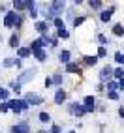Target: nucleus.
<instances>
[{"label":"nucleus","instance_id":"40","mask_svg":"<svg viewBox=\"0 0 124 133\" xmlns=\"http://www.w3.org/2000/svg\"><path fill=\"white\" fill-rule=\"evenodd\" d=\"M120 62H124V55H122V58H120Z\"/></svg>","mask_w":124,"mask_h":133},{"label":"nucleus","instance_id":"28","mask_svg":"<svg viewBox=\"0 0 124 133\" xmlns=\"http://www.w3.org/2000/svg\"><path fill=\"white\" fill-rule=\"evenodd\" d=\"M107 55V51H105V47H100V51H98V56H105Z\"/></svg>","mask_w":124,"mask_h":133},{"label":"nucleus","instance_id":"2","mask_svg":"<svg viewBox=\"0 0 124 133\" xmlns=\"http://www.w3.org/2000/svg\"><path fill=\"white\" fill-rule=\"evenodd\" d=\"M43 99H41V97L40 96H36V94H26V103H32V105H38V103H41Z\"/></svg>","mask_w":124,"mask_h":133},{"label":"nucleus","instance_id":"24","mask_svg":"<svg viewBox=\"0 0 124 133\" xmlns=\"http://www.w3.org/2000/svg\"><path fill=\"white\" fill-rule=\"evenodd\" d=\"M40 120H41V122H49V120H51V116H49L47 112H41V114H40Z\"/></svg>","mask_w":124,"mask_h":133},{"label":"nucleus","instance_id":"19","mask_svg":"<svg viewBox=\"0 0 124 133\" xmlns=\"http://www.w3.org/2000/svg\"><path fill=\"white\" fill-rule=\"evenodd\" d=\"M34 55H36V58H38L40 62H43V60H45V52H43L41 49H40V51H36V52H34Z\"/></svg>","mask_w":124,"mask_h":133},{"label":"nucleus","instance_id":"9","mask_svg":"<svg viewBox=\"0 0 124 133\" xmlns=\"http://www.w3.org/2000/svg\"><path fill=\"white\" fill-rule=\"evenodd\" d=\"M64 99H66V92H64V90H57V94H55V101H57V103H62Z\"/></svg>","mask_w":124,"mask_h":133},{"label":"nucleus","instance_id":"34","mask_svg":"<svg viewBox=\"0 0 124 133\" xmlns=\"http://www.w3.org/2000/svg\"><path fill=\"white\" fill-rule=\"evenodd\" d=\"M0 109H2V112H6V111H10V107H8V103H4L2 107H0Z\"/></svg>","mask_w":124,"mask_h":133},{"label":"nucleus","instance_id":"22","mask_svg":"<svg viewBox=\"0 0 124 133\" xmlns=\"http://www.w3.org/2000/svg\"><path fill=\"white\" fill-rule=\"evenodd\" d=\"M8 96H10V94H8L6 88H0V99H8Z\"/></svg>","mask_w":124,"mask_h":133},{"label":"nucleus","instance_id":"30","mask_svg":"<svg viewBox=\"0 0 124 133\" xmlns=\"http://www.w3.org/2000/svg\"><path fill=\"white\" fill-rule=\"evenodd\" d=\"M83 23V17H77V19L73 21V26H79V24H81Z\"/></svg>","mask_w":124,"mask_h":133},{"label":"nucleus","instance_id":"18","mask_svg":"<svg viewBox=\"0 0 124 133\" xmlns=\"http://www.w3.org/2000/svg\"><path fill=\"white\" fill-rule=\"evenodd\" d=\"M28 55H30V49H26V47H21V49H19V56H21V58H26Z\"/></svg>","mask_w":124,"mask_h":133},{"label":"nucleus","instance_id":"6","mask_svg":"<svg viewBox=\"0 0 124 133\" xmlns=\"http://www.w3.org/2000/svg\"><path fill=\"white\" fill-rule=\"evenodd\" d=\"M30 129H28V126L26 124H19V126H13V129H11V133H28Z\"/></svg>","mask_w":124,"mask_h":133},{"label":"nucleus","instance_id":"13","mask_svg":"<svg viewBox=\"0 0 124 133\" xmlns=\"http://www.w3.org/2000/svg\"><path fill=\"white\" fill-rule=\"evenodd\" d=\"M47 28H49V26H47V23H36V30H40V32H47Z\"/></svg>","mask_w":124,"mask_h":133},{"label":"nucleus","instance_id":"36","mask_svg":"<svg viewBox=\"0 0 124 133\" xmlns=\"http://www.w3.org/2000/svg\"><path fill=\"white\" fill-rule=\"evenodd\" d=\"M51 131H53V133H58V131H60V128H58V126H53V129H51Z\"/></svg>","mask_w":124,"mask_h":133},{"label":"nucleus","instance_id":"21","mask_svg":"<svg viewBox=\"0 0 124 133\" xmlns=\"http://www.w3.org/2000/svg\"><path fill=\"white\" fill-rule=\"evenodd\" d=\"M88 4H90V6L94 8V10H100V8H102V2H100V0H90Z\"/></svg>","mask_w":124,"mask_h":133},{"label":"nucleus","instance_id":"5","mask_svg":"<svg viewBox=\"0 0 124 133\" xmlns=\"http://www.w3.org/2000/svg\"><path fill=\"white\" fill-rule=\"evenodd\" d=\"M34 75H36V69H26V71H24V73H23L19 79H21V81L24 83V81H30V79H32Z\"/></svg>","mask_w":124,"mask_h":133},{"label":"nucleus","instance_id":"7","mask_svg":"<svg viewBox=\"0 0 124 133\" xmlns=\"http://www.w3.org/2000/svg\"><path fill=\"white\" fill-rule=\"evenodd\" d=\"M72 112H73V114H77V116H81V114H85V112H86V109H85V107H81V105H77V103H73V105H72Z\"/></svg>","mask_w":124,"mask_h":133},{"label":"nucleus","instance_id":"29","mask_svg":"<svg viewBox=\"0 0 124 133\" xmlns=\"http://www.w3.org/2000/svg\"><path fill=\"white\" fill-rule=\"evenodd\" d=\"M51 83H57V84H60V83H62V77H58V75H57V77H53V81H51Z\"/></svg>","mask_w":124,"mask_h":133},{"label":"nucleus","instance_id":"27","mask_svg":"<svg viewBox=\"0 0 124 133\" xmlns=\"http://www.w3.org/2000/svg\"><path fill=\"white\" fill-rule=\"evenodd\" d=\"M55 24L58 26V28L62 30V28H64V23H62V19H55Z\"/></svg>","mask_w":124,"mask_h":133},{"label":"nucleus","instance_id":"8","mask_svg":"<svg viewBox=\"0 0 124 133\" xmlns=\"http://www.w3.org/2000/svg\"><path fill=\"white\" fill-rule=\"evenodd\" d=\"M111 73H113V69H111V68H103V69H102V73H100V79H102V81H107V79L111 77Z\"/></svg>","mask_w":124,"mask_h":133},{"label":"nucleus","instance_id":"39","mask_svg":"<svg viewBox=\"0 0 124 133\" xmlns=\"http://www.w3.org/2000/svg\"><path fill=\"white\" fill-rule=\"evenodd\" d=\"M119 114H120V116L124 118V109H120V111H119Z\"/></svg>","mask_w":124,"mask_h":133},{"label":"nucleus","instance_id":"3","mask_svg":"<svg viewBox=\"0 0 124 133\" xmlns=\"http://www.w3.org/2000/svg\"><path fill=\"white\" fill-rule=\"evenodd\" d=\"M62 8H64V4H62V2H53L51 8H49V15H55V13L62 11Z\"/></svg>","mask_w":124,"mask_h":133},{"label":"nucleus","instance_id":"33","mask_svg":"<svg viewBox=\"0 0 124 133\" xmlns=\"http://www.w3.org/2000/svg\"><path fill=\"white\" fill-rule=\"evenodd\" d=\"M13 90H15V92H19V90H21V84H19V83H15V84H13Z\"/></svg>","mask_w":124,"mask_h":133},{"label":"nucleus","instance_id":"41","mask_svg":"<svg viewBox=\"0 0 124 133\" xmlns=\"http://www.w3.org/2000/svg\"><path fill=\"white\" fill-rule=\"evenodd\" d=\"M38 133H47V131H38Z\"/></svg>","mask_w":124,"mask_h":133},{"label":"nucleus","instance_id":"11","mask_svg":"<svg viewBox=\"0 0 124 133\" xmlns=\"http://www.w3.org/2000/svg\"><path fill=\"white\" fill-rule=\"evenodd\" d=\"M113 11H115V8H111L109 11H103V13H102V21H103V23L111 21V15H113Z\"/></svg>","mask_w":124,"mask_h":133},{"label":"nucleus","instance_id":"20","mask_svg":"<svg viewBox=\"0 0 124 133\" xmlns=\"http://www.w3.org/2000/svg\"><path fill=\"white\" fill-rule=\"evenodd\" d=\"M113 73H115V77H117V79H119V81H120V79L124 77V71H122V68H117V69H115V71H113Z\"/></svg>","mask_w":124,"mask_h":133},{"label":"nucleus","instance_id":"37","mask_svg":"<svg viewBox=\"0 0 124 133\" xmlns=\"http://www.w3.org/2000/svg\"><path fill=\"white\" fill-rule=\"evenodd\" d=\"M98 39H100L102 43H105V36H103V34H100V36H98Z\"/></svg>","mask_w":124,"mask_h":133},{"label":"nucleus","instance_id":"26","mask_svg":"<svg viewBox=\"0 0 124 133\" xmlns=\"http://www.w3.org/2000/svg\"><path fill=\"white\" fill-rule=\"evenodd\" d=\"M24 109H28V103H26V101H19V111H24Z\"/></svg>","mask_w":124,"mask_h":133},{"label":"nucleus","instance_id":"4","mask_svg":"<svg viewBox=\"0 0 124 133\" xmlns=\"http://www.w3.org/2000/svg\"><path fill=\"white\" fill-rule=\"evenodd\" d=\"M4 66H6V68H11V66L21 68V60H19V58H6V60H4Z\"/></svg>","mask_w":124,"mask_h":133},{"label":"nucleus","instance_id":"10","mask_svg":"<svg viewBox=\"0 0 124 133\" xmlns=\"http://www.w3.org/2000/svg\"><path fill=\"white\" fill-rule=\"evenodd\" d=\"M113 34L115 36H124V26L122 24H115L113 26Z\"/></svg>","mask_w":124,"mask_h":133},{"label":"nucleus","instance_id":"1","mask_svg":"<svg viewBox=\"0 0 124 133\" xmlns=\"http://www.w3.org/2000/svg\"><path fill=\"white\" fill-rule=\"evenodd\" d=\"M6 26H13V24H19L21 23V19H19V17H17V13L15 11H10V13H8L6 15Z\"/></svg>","mask_w":124,"mask_h":133},{"label":"nucleus","instance_id":"16","mask_svg":"<svg viewBox=\"0 0 124 133\" xmlns=\"http://www.w3.org/2000/svg\"><path fill=\"white\" fill-rule=\"evenodd\" d=\"M60 62H66V64H70V52H68V51L60 52Z\"/></svg>","mask_w":124,"mask_h":133},{"label":"nucleus","instance_id":"35","mask_svg":"<svg viewBox=\"0 0 124 133\" xmlns=\"http://www.w3.org/2000/svg\"><path fill=\"white\" fill-rule=\"evenodd\" d=\"M120 58H122V55H120V52H117V55H115V60H117V62H120Z\"/></svg>","mask_w":124,"mask_h":133},{"label":"nucleus","instance_id":"17","mask_svg":"<svg viewBox=\"0 0 124 133\" xmlns=\"http://www.w3.org/2000/svg\"><path fill=\"white\" fill-rule=\"evenodd\" d=\"M66 71H70V73H79V68H77L75 64H68V66H66Z\"/></svg>","mask_w":124,"mask_h":133},{"label":"nucleus","instance_id":"14","mask_svg":"<svg viewBox=\"0 0 124 133\" xmlns=\"http://www.w3.org/2000/svg\"><path fill=\"white\" fill-rule=\"evenodd\" d=\"M8 107L13 109L15 112H21V111H19V101H17V99H15V101H10V103H8Z\"/></svg>","mask_w":124,"mask_h":133},{"label":"nucleus","instance_id":"38","mask_svg":"<svg viewBox=\"0 0 124 133\" xmlns=\"http://www.w3.org/2000/svg\"><path fill=\"white\" fill-rule=\"evenodd\" d=\"M119 86H120V88H124V77H122L120 81H119Z\"/></svg>","mask_w":124,"mask_h":133},{"label":"nucleus","instance_id":"31","mask_svg":"<svg viewBox=\"0 0 124 133\" xmlns=\"http://www.w3.org/2000/svg\"><path fill=\"white\" fill-rule=\"evenodd\" d=\"M109 97L111 99H119V94L117 92H109Z\"/></svg>","mask_w":124,"mask_h":133},{"label":"nucleus","instance_id":"23","mask_svg":"<svg viewBox=\"0 0 124 133\" xmlns=\"http://www.w3.org/2000/svg\"><path fill=\"white\" fill-rule=\"evenodd\" d=\"M40 47H41V41H40V39L32 43V51H34V52H36V51H40Z\"/></svg>","mask_w":124,"mask_h":133},{"label":"nucleus","instance_id":"15","mask_svg":"<svg viewBox=\"0 0 124 133\" xmlns=\"http://www.w3.org/2000/svg\"><path fill=\"white\" fill-rule=\"evenodd\" d=\"M10 45L15 49L17 45H19V36H17V34H13V36H11V39H10Z\"/></svg>","mask_w":124,"mask_h":133},{"label":"nucleus","instance_id":"32","mask_svg":"<svg viewBox=\"0 0 124 133\" xmlns=\"http://www.w3.org/2000/svg\"><path fill=\"white\" fill-rule=\"evenodd\" d=\"M109 88H111V92H115V88H117V83H113V81H109Z\"/></svg>","mask_w":124,"mask_h":133},{"label":"nucleus","instance_id":"25","mask_svg":"<svg viewBox=\"0 0 124 133\" xmlns=\"http://www.w3.org/2000/svg\"><path fill=\"white\" fill-rule=\"evenodd\" d=\"M68 36H70V34H68V32H66L64 28H62V30H58V38H64V39H66Z\"/></svg>","mask_w":124,"mask_h":133},{"label":"nucleus","instance_id":"12","mask_svg":"<svg viewBox=\"0 0 124 133\" xmlns=\"http://www.w3.org/2000/svg\"><path fill=\"white\" fill-rule=\"evenodd\" d=\"M96 62H98V56H85V64L88 66H94Z\"/></svg>","mask_w":124,"mask_h":133}]
</instances>
